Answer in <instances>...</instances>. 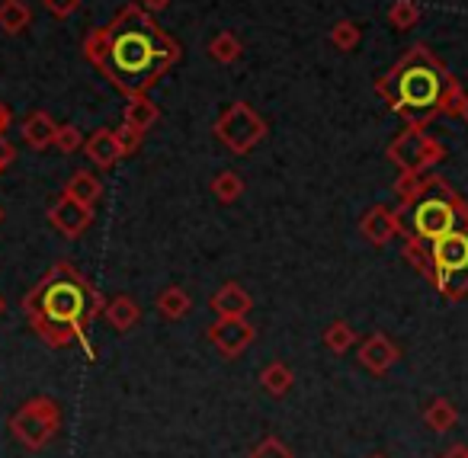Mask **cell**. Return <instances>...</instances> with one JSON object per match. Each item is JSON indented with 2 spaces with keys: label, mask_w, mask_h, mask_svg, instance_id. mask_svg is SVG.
<instances>
[{
  "label": "cell",
  "mask_w": 468,
  "mask_h": 458,
  "mask_svg": "<svg viewBox=\"0 0 468 458\" xmlns=\"http://www.w3.org/2000/svg\"><path fill=\"white\" fill-rule=\"evenodd\" d=\"M356 359H359V366H363L366 372L382 378V375H388L391 368L398 366V359H401V349H398V343L391 340L388 334H369L363 343H359Z\"/></svg>",
  "instance_id": "10"
},
{
  "label": "cell",
  "mask_w": 468,
  "mask_h": 458,
  "mask_svg": "<svg viewBox=\"0 0 468 458\" xmlns=\"http://www.w3.org/2000/svg\"><path fill=\"white\" fill-rule=\"evenodd\" d=\"M10 122H14V116H10L7 103H0V138H7V129H10Z\"/></svg>",
  "instance_id": "34"
},
{
  "label": "cell",
  "mask_w": 468,
  "mask_h": 458,
  "mask_svg": "<svg viewBox=\"0 0 468 458\" xmlns=\"http://www.w3.org/2000/svg\"><path fill=\"white\" fill-rule=\"evenodd\" d=\"M321 340H324V346L331 349V353L344 356L356 346V330H353L346 321H331L324 327V334H321Z\"/></svg>",
  "instance_id": "23"
},
{
  "label": "cell",
  "mask_w": 468,
  "mask_h": 458,
  "mask_svg": "<svg viewBox=\"0 0 468 458\" xmlns=\"http://www.w3.org/2000/svg\"><path fill=\"white\" fill-rule=\"evenodd\" d=\"M84 154L90 157V164H97L100 170H110L122 161V151L116 144V135L112 129H97L90 138L84 142Z\"/></svg>",
  "instance_id": "15"
},
{
  "label": "cell",
  "mask_w": 468,
  "mask_h": 458,
  "mask_svg": "<svg viewBox=\"0 0 468 458\" xmlns=\"http://www.w3.org/2000/svg\"><path fill=\"white\" fill-rule=\"evenodd\" d=\"M212 196L221 202V206H234V202L244 196V176L234 174V170H225L212 180Z\"/></svg>",
  "instance_id": "24"
},
{
  "label": "cell",
  "mask_w": 468,
  "mask_h": 458,
  "mask_svg": "<svg viewBox=\"0 0 468 458\" xmlns=\"http://www.w3.org/2000/svg\"><path fill=\"white\" fill-rule=\"evenodd\" d=\"M103 317L110 321L112 330H119V334H129V330H135L138 321H142V308H138V302L132 295H116V298H110V302H106Z\"/></svg>",
  "instance_id": "17"
},
{
  "label": "cell",
  "mask_w": 468,
  "mask_h": 458,
  "mask_svg": "<svg viewBox=\"0 0 468 458\" xmlns=\"http://www.w3.org/2000/svg\"><path fill=\"white\" fill-rule=\"evenodd\" d=\"M84 55L125 97L148 93L180 61V42L157 27L142 4H125L103 29H93Z\"/></svg>",
  "instance_id": "1"
},
{
  "label": "cell",
  "mask_w": 468,
  "mask_h": 458,
  "mask_svg": "<svg viewBox=\"0 0 468 458\" xmlns=\"http://www.w3.org/2000/svg\"><path fill=\"white\" fill-rule=\"evenodd\" d=\"M366 458H388V455H382V452H376V455H366Z\"/></svg>",
  "instance_id": "38"
},
{
  "label": "cell",
  "mask_w": 468,
  "mask_h": 458,
  "mask_svg": "<svg viewBox=\"0 0 468 458\" xmlns=\"http://www.w3.org/2000/svg\"><path fill=\"white\" fill-rule=\"evenodd\" d=\"M46 4V10L55 16V20H68L71 14H78L80 0H42Z\"/></svg>",
  "instance_id": "32"
},
{
  "label": "cell",
  "mask_w": 468,
  "mask_h": 458,
  "mask_svg": "<svg viewBox=\"0 0 468 458\" xmlns=\"http://www.w3.org/2000/svg\"><path fill=\"white\" fill-rule=\"evenodd\" d=\"M465 100H468V93L462 91L459 80H452L446 100H442V116H462V110H465Z\"/></svg>",
  "instance_id": "31"
},
{
  "label": "cell",
  "mask_w": 468,
  "mask_h": 458,
  "mask_svg": "<svg viewBox=\"0 0 468 458\" xmlns=\"http://www.w3.org/2000/svg\"><path fill=\"white\" fill-rule=\"evenodd\" d=\"M55 135H58V122H55L48 112H33V116L23 122V142L36 151L55 148Z\"/></svg>",
  "instance_id": "18"
},
{
  "label": "cell",
  "mask_w": 468,
  "mask_h": 458,
  "mask_svg": "<svg viewBox=\"0 0 468 458\" xmlns=\"http://www.w3.org/2000/svg\"><path fill=\"white\" fill-rule=\"evenodd\" d=\"M208 308L215 311V317H248L254 308V298L241 282H225L208 298Z\"/></svg>",
  "instance_id": "13"
},
{
  "label": "cell",
  "mask_w": 468,
  "mask_h": 458,
  "mask_svg": "<svg viewBox=\"0 0 468 458\" xmlns=\"http://www.w3.org/2000/svg\"><path fill=\"white\" fill-rule=\"evenodd\" d=\"M420 4L417 0H395L388 10V23L395 29H414L420 23Z\"/></svg>",
  "instance_id": "26"
},
{
  "label": "cell",
  "mask_w": 468,
  "mask_h": 458,
  "mask_svg": "<svg viewBox=\"0 0 468 458\" xmlns=\"http://www.w3.org/2000/svg\"><path fill=\"white\" fill-rule=\"evenodd\" d=\"M442 157H446V148L417 125H408L388 144V161L398 164L401 174H430V167H436Z\"/></svg>",
  "instance_id": "8"
},
{
  "label": "cell",
  "mask_w": 468,
  "mask_h": 458,
  "mask_svg": "<svg viewBox=\"0 0 468 458\" xmlns=\"http://www.w3.org/2000/svg\"><path fill=\"white\" fill-rule=\"evenodd\" d=\"M359 39H363V33H359V27L353 20H340L337 27L331 29V46L337 48V52H353V48L359 46Z\"/></svg>",
  "instance_id": "27"
},
{
  "label": "cell",
  "mask_w": 468,
  "mask_h": 458,
  "mask_svg": "<svg viewBox=\"0 0 468 458\" xmlns=\"http://www.w3.org/2000/svg\"><path fill=\"white\" fill-rule=\"evenodd\" d=\"M0 225H4V208H0Z\"/></svg>",
  "instance_id": "39"
},
{
  "label": "cell",
  "mask_w": 468,
  "mask_h": 458,
  "mask_svg": "<svg viewBox=\"0 0 468 458\" xmlns=\"http://www.w3.org/2000/svg\"><path fill=\"white\" fill-rule=\"evenodd\" d=\"M106 308L100 289L71 263H55L23 298V314L42 343L52 349L80 346L87 359H97L90 327Z\"/></svg>",
  "instance_id": "2"
},
{
  "label": "cell",
  "mask_w": 468,
  "mask_h": 458,
  "mask_svg": "<svg viewBox=\"0 0 468 458\" xmlns=\"http://www.w3.org/2000/svg\"><path fill=\"white\" fill-rule=\"evenodd\" d=\"M462 119H465V122H468V100H465V110H462Z\"/></svg>",
  "instance_id": "37"
},
{
  "label": "cell",
  "mask_w": 468,
  "mask_h": 458,
  "mask_svg": "<svg viewBox=\"0 0 468 458\" xmlns=\"http://www.w3.org/2000/svg\"><path fill=\"white\" fill-rule=\"evenodd\" d=\"M208 55H212V61H218V65H234V61L244 55V46L234 33H218L208 42Z\"/></svg>",
  "instance_id": "25"
},
{
  "label": "cell",
  "mask_w": 468,
  "mask_h": 458,
  "mask_svg": "<svg viewBox=\"0 0 468 458\" xmlns=\"http://www.w3.org/2000/svg\"><path fill=\"white\" fill-rule=\"evenodd\" d=\"M215 138H218L231 154H250V151L267 138V122H263V116L254 106L238 100V103H231L218 116V122H215Z\"/></svg>",
  "instance_id": "7"
},
{
  "label": "cell",
  "mask_w": 468,
  "mask_h": 458,
  "mask_svg": "<svg viewBox=\"0 0 468 458\" xmlns=\"http://www.w3.org/2000/svg\"><path fill=\"white\" fill-rule=\"evenodd\" d=\"M440 458H468V445H462V442L452 445V449H446Z\"/></svg>",
  "instance_id": "35"
},
{
  "label": "cell",
  "mask_w": 468,
  "mask_h": 458,
  "mask_svg": "<svg viewBox=\"0 0 468 458\" xmlns=\"http://www.w3.org/2000/svg\"><path fill=\"white\" fill-rule=\"evenodd\" d=\"M148 14H161V10H167L170 7V0H138Z\"/></svg>",
  "instance_id": "33"
},
{
  "label": "cell",
  "mask_w": 468,
  "mask_h": 458,
  "mask_svg": "<svg viewBox=\"0 0 468 458\" xmlns=\"http://www.w3.org/2000/svg\"><path fill=\"white\" fill-rule=\"evenodd\" d=\"M427 257H430L427 279L440 289V295H446L449 302L465 298L468 295V225L430 240Z\"/></svg>",
  "instance_id": "5"
},
{
  "label": "cell",
  "mask_w": 468,
  "mask_h": 458,
  "mask_svg": "<svg viewBox=\"0 0 468 458\" xmlns=\"http://www.w3.org/2000/svg\"><path fill=\"white\" fill-rule=\"evenodd\" d=\"M33 23V10L23 0H0V29L7 36H20Z\"/></svg>",
  "instance_id": "22"
},
{
  "label": "cell",
  "mask_w": 468,
  "mask_h": 458,
  "mask_svg": "<svg viewBox=\"0 0 468 458\" xmlns=\"http://www.w3.org/2000/svg\"><path fill=\"white\" fill-rule=\"evenodd\" d=\"M112 135H116V144H119V151H122V157H129V154H135L138 148H142V132L138 129H132V125H119V129H112Z\"/></svg>",
  "instance_id": "30"
},
{
  "label": "cell",
  "mask_w": 468,
  "mask_h": 458,
  "mask_svg": "<svg viewBox=\"0 0 468 458\" xmlns=\"http://www.w3.org/2000/svg\"><path fill=\"white\" fill-rule=\"evenodd\" d=\"M395 212L401 218L404 238L427 240V244L468 225V202L436 174H427L420 193L410 202H401Z\"/></svg>",
  "instance_id": "4"
},
{
  "label": "cell",
  "mask_w": 468,
  "mask_h": 458,
  "mask_svg": "<svg viewBox=\"0 0 468 458\" xmlns=\"http://www.w3.org/2000/svg\"><path fill=\"white\" fill-rule=\"evenodd\" d=\"M87 138L80 135V129H74L71 122L58 125V135H55V148L61 151V154H78L80 148H84Z\"/></svg>",
  "instance_id": "29"
},
{
  "label": "cell",
  "mask_w": 468,
  "mask_h": 458,
  "mask_svg": "<svg viewBox=\"0 0 468 458\" xmlns=\"http://www.w3.org/2000/svg\"><path fill=\"white\" fill-rule=\"evenodd\" d=\"M248 458H295V452L289 449L280 436H267V439H261L254 449H250Z\"/></svg>",
  "instance_id": "28"
},
{
  "label": "cell",
  "mask_w": 468,
  "mask_h": 458,
  "mask_svg": "<svg viewBox=\"0 0 468 458\" xmlns=\"http://www.w3.org/2000/svg\"><path fill=\"white\" fill-rule=\"evenodd\" d=\"M7 430L27 452L48 449L61 432V404L48 394H36L10 413Z\"/></svg>",
  "instance_id": "6"
},
{
  "label": "cell",
  "mask_w": 468,
  "mask_h": 458,
  "mask_svg": "<svg viewBox=\"0 0 468 458\" xmlns=\"http://www.w3.org/2000/svg\"><path fill=\"white\" fill-rule=\"evenodd\" d=\"M423 423H427V430L433 432H449L455 423H459V410H455V404L449 398H433L427 407H423Z\"/></svg>",
  "instance_id": "21"
},
{
  "label": "cell",
  "mask_w": 468,
  "mask_h": 458,
  "mask_svg": "<svg viewBox=\"0 0 468 458\" xmlns=\"http://www.w3.org/2000/svg\"><path fill=\"white\" fill-rule=\"evenodd\" d=\"M157 311H161L164 321H183V317H189V311H193V298H189V292L183 289V285H167V289L157 295Z\"/></svg>",
  "instance_id": "19"
},
{
  "label": "cell",
  "mask_w": 468,
  "mask_h": 458,
  "mask_svg": "<svg viewBox=\"0 0 468 458\" xmlns=\"http://www.w3.org/2000/svg\"><path fill=\"white\" fill-rule=\"evenodd\" d=\"M48 225H52L61 238L74 240L93 225V208L80 206V202L68 199V196H58V199L48 206Z\"/></svg>",
  "instance_id": "11"
},
{
  "label": "cell",
  "mask_w": 468,
  "mask_h": 458,
  "mask_svg": "<svg viewBox=\"0 0 468 458\" xmlns=\"http://www.w3.org/2000/svg\"><path fill=\"white\" fill-rule=\"evenodd\" d=\"M261 385H263V391L270 394V398H286L289 391H292V385H295V372H292V366H286V362H270V366H263V372H261Z\"/></svg>",
  "instance_id": "20"
},
{
  "label": "cell",
  "mask_w": 468,
  "mask_h": 458,
  "mask_svg": "<svg viewBox=\"0 0 468 458\" xmlns=\"http://www.w3.org/2000/svg\"><path fill=\"white\" fill-rule=\"evenodd\" d=\"M206 336H208V343L218 349V356L238 359V356H244L250 346H254L257 327L248 321V317H215V321L206 327Z\"/></svg>",
  "instance_id": "9"
},
{
  "label": "cell",
  "mask_w": 468,
  "mask_h": 458,
  "mask_svg": "<svg viewBox=\"0 0 468 458\" xmlns=\"http://www.w3.org/2000/svg\"><path fill=\"white\" fill-rule=\"evenodd\" d=\"M4 311H7V298L0 295V317H4Z\"/></svg>",
  "instance_id": "36"
},
{
  "label": "cell",
  "mask_w": 468,
  "mask_h": 458,
  "mask_svg": "<svg viewBox=\"0 0 468 458\" xmlns=\"http://www.w3.org/2000/svg\"><path fill=\"white\" fill-rule=\"evenodd\" d=\"M157 119H161V106H157L154 100L148 97V93L129 97V103H125V110H122V122L132 125V129H138L142 135L154 129Z\"/></svg>",
  "instance_id": "16"
},
{
  "label": "cell",
  "mask_w": 468,
  "mask_h": 458,
  "mask_svg": "<svg viewBox=\"0 0 468 458\" xmlns=\"http://www.w3.org/2000/svg\"><path fill=\"white\" fill-rule=\"evenodd\" d=\"M359 231L372 247H385L401 234V218L398 212H391L388 206H372L369 212L359 218Z\"/></svg>",
  "instance_id": "12"
},
{
  "label": "cell",
  "mask_w": 468,
  "mask_h": 458,
  "mask_svg": "<svg viewBox=\"0 0 468 458\" xmlns=\"http://www.w3.org/2000/svg\"><path fill=\"white\" fill-rule=\"evenodd\" d=\"M452 80L427 46H414L385 78L376 80V93L404 122L423 129L430 119L442 116V100Z\"/></svg>",
  "instance_id": "3"
},
{
  "label": "cell",
  "mask_w": 468,
  "mask_h": 458,
  "mask_svg": "<svg viewBox=\"0 0 468 458\" xmlns=\"http://www.w3.org/2000/svg\"><path fill=\"white\" fill-rule=\"evenodd\" d=\"M61 196H68V199H74V202H80V206L93 208L100 199H103V183H100V176L90 174V170H74V174L65 180V189H61Z\"/></svg>",
  "instance_id": "14"
}]
</instances>
